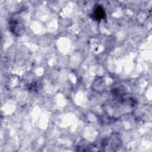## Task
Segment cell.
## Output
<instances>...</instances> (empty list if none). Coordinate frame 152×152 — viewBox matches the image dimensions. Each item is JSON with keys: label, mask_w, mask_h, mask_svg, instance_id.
Instances as JSON below:
<instances>
[{"label": "cell", "mask_w": 152, "mask_h": 152, "mask_svg": "<svg viewBox=\"0 0 152 152\" xmlns=\"http://www.w3.org/2000/svg\"><path fill=\"white\" fill-rule=\"evenodd\" d=\"M93 15L95 20H100L101 19H103L105 16V12L104 9L101 6H97L94 9Z\"/></svg>", "instance_id": "obj_2"}, {"label": "cell", "mask_w": 152, "mask_h": 152, "mask_svg": "<svg viewBox=\"0 0 152 152\" xmlns=\"http://www.w3.org/2000/svg\"><path fill=\"white\" fill-rule=\"evenodd\" d=\"M9 29L15 36L22 35L25 30L24 25L18 14H14L9 20Z\"/></svg>", "instance_id": "obj_1"}]
</instances>
